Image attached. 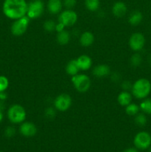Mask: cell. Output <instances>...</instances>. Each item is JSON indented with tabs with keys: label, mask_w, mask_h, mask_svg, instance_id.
<instances>
[{
	"label": "cell",
	"mask_w": 151,
	"mask_h": 152,
	"mask_svg": "<svg viewBox=\"0 0 151 152\" xmlns=\"http://www.w3.org/2000/svg\"><path fill=\"white\" fill-rule=\"evenodd\" d=\"M29 22L30 18L27 15L19 18V19H16L12 24L11 28H10V31H11L12 34L15 37H20V36L23 35L28 29Z\"/></svg>",
	"instance_id": "obj_4"
},
{
	"label": "cell",
	"mask_w": 151,
	"mask_h": 152,
	"mask_svg": "<svg viewBox=\"0 0 151 152\" xmlns=\"http://www.w3.org/2000/svg\"><path fill=\"white\" fill-rule=\"evenodd\" d=\"M94 42V36L93 33L90 31H85L83 33L79 38V42L83 47H89Z\"/></svg>",
	"instance_id": "obj_16"
},
{
	"label": "cell",
	"mask_w": 151,
	"mask_h": 152,
	"mask_svg": "<svg viewBox=\"0 0 151 152\" xmlns=\"http://www.w3.org/2000/svg\"><path fill=\"white\" fill-rule=\"evenodd\" d=\"M127 6H126L125 3H124L123 1H117V2L114 3L112 7V12L113 15L118 18L124 16L127 13Z\"/></svg>",
	"instance_id": "obj_14"
},
{
	"label": "cell",
	"mask_w": 151,
	"mask_h": 152,
	"mask_svg": "<svg viewBox=\"0 0 151 152\" xmlns=\"http://www.w3.org/2000/svg\"><path fill=\"white\" fill-rule=\"evenodd\" d=\"M132 93L136 98L145 99L151 91V83L144 78L139 79L132 86Z\"/></svg>",
	"instance_id": "obj_2"
},
{
	"label": "cell",
	"mask_w": 151,
	"mask_h": 152,
	"mask_svg": "<svg viewBox=\"0 0 151 152\" xmlns=\"http://www.w3.org/2000/svg\"><path fill=\"white\" fill-rule=\"evenodd\" d=\"M15 134H16V130L12 126H8L7 128H6L5 131H4V134L7 137H12L14 136Z\"/></svg>",
	"instance_id": "obj_28"
},
{
	"label": "cell",
	"mask_w": 151,
	"mask_h": 152,
	"mask_svg": "<svg viewBox=\"0 0 151 152\" xmlns=\"http://www.w3.org/2000/svg\"><path fill=\"white\" fill-rule=\"evenodd\" d=\"M70 39V35L68 31L63 30L62 31L58 32L57 36H56V40L57 42L61 45H65L68 44Z\"/></svg>",
	"instance_id": "obj_20"
},
{
	"label": "cell",
	"mask_w": 151,
	"mask_h": 152,
	"mask_svg": "<svg viewBox=\"0 0 151 152\" xmlns=\"http://www.w3.org/2000/svg\"><path fill=\"white\" fill-rule=\"evenodd\" d=\"M79 70L80 69L78 66V64H77L76 59H72L67 64L66 72L68 75L73 77V76L78 74Z\"/></svg>",
	"instance_id": "obj_19"
},
{
	"label": "cell",
	"mask_w": 151,
	"mask_h": 152,
	"mask_svg": "<svg viewBox=\"0 0 151 152\" xmlns=\"http://www.w3.org/2000/svg\"><path fill=\"white\" fill-rule=\"evenodd\" d=\"M145 45V37L141 33H134L129 39V45L134 51L142 50Z\"/></svg>",
	"instance_id": "obj_10"
},
{
	"label": "cell",
	"mask_w": 151,
	"mask_h": 152,
	"mask_svg": "<svg viewBox=\"0 0 151 152\" xmlns=\"http://www.w3.org/2000/svg\"><path fill=\"white\" fill-rule=\"evenodd\" d=\"M9 86L8 79L4 76H0V92H4Z\"/></svg>",
	"instance_id": "obj_27"
},
{
	"label": "cell",
	"mask_w": 151,
	"mask_h": 152,
	"mask_svg": "<svg viewBox=\"0 0 151 152\" xmlns=\"http://www.w3.org/2000/svg\"><path fill=\"white\" fill-rule=\"evenodd\" d=\"M84 4H85V7L87 10L94 12L99 8L100 1L99 0H85Z\"/></svg>",
	"instance_id": "obj_21"
},
{
	"label": "cell",
	"mask_w": 151,
	"mask_h": 152,
	"mask_svg": "<svg viewBox=\"0 0 151 152\" xmlns=\"http://www.w3.org/2000/svg\"><path fill=\"white\" fill-rule=\"evenodd\" d=\"M118 102L121 106H127L129 104L131 103L132 96L127 91H124L118 94L117 98Z\"/></svg>",
	"instance_id": "obj_17"
},
{
	"label": "cell",
	"mask_w": 151,
	"mask_h": 152,
	"mask_svg": "<svg viewBox=\"0 0 151 152\" xmlns=\"http://www.w3.org/2000/svg\"><path fill=\"white\" fill-rule=\"evenodd\" d=\"M123 152H139V151H138V150L135 148H129L124 150Z\"/></svg>",
	"instance_id": "obj_33"
},
{
	"label": "cell",
	"mask_w": 151,
	"mask_h": 152,
	"mask_svg": "<svg viewBox=\"0 0 151 152\" xmlns=\"http://www.w3.org/2000/svg\"><path fill=\"white\" fill-rule=\"evenodd\" d=\"M2 10L5 16L16 20L26 16L28 3L25 0H4Z\"/></svg>",
	"instance_id": "obj_1"
},
{
	"label": "cell",
	"mask_w": 151,
	"mask_h": 152,
	"mask_svg": "<svg viewBox=\"0 0 151 152\" xmlns=\"http://www.w3.org/2000/svg\"><path fill=\"white\" fill-rule=\"evenodd\" d=\"M56 22L52 19H48V20L45 21L43 25L44 29L47 32H53V31H56Z\"/></svg>",
	"instance_id": "obj_26"
},
{
	"label": "cell",
	"mask_w": 151,
	"mask_h": 152,
	"mask_svg": "<svg viewBox=\"0 0 151 152\" xmlns=\"http://www.w3.org/2000/svg\"><path fill=\"white\" fill-rule=\"evenodd\" d=\"M142 62V57L139 53H134L130 58V64L133 67H139Z\"/></svg>",
	"instance_id": "obj_25"
},
{
	"label": "cell",
	"mask_w": 151,
	"mask_h": 152,
	"mask_svg": "<svg viewBox=\"0 0 151 152\" xmlns=\"http://www.w3.org/2000/svg\"><path fill=\"white\" fill-rule=\"evenodd\" d=\"M139 107L144 113L151 114V98H147L142 101Z\"/></svg>",
	"instance_id": "obj_23"
},
{
	"label": "cell",
	"mask_w": 151,
	"mask_h": 152,
	"mask_svg": "<svg viewBox=\"0 0 151 152\" xmlns=\"http://www.w3.org/2000/svg\"><path fill=\"white\" fill-rule=\"evenodd\" d=\"M65 25H63V24L60 23V22H59L58 24H56V31H57V32H60V31H62L63 30H65L64 28H65Z\"/></svg>",
	"instance_id": "obj_32"
},
{
	"label": "cell",
	"mask_w": 151,
	"mask_h": 152,
	"mask_svg": "<svg viewBox=\"0 0 151 152\" xmlns=\"http://www.w3.org/2000/svg\"><path fill=\"white\" fill-rule=\"evenodd\" d=\"M44 4L41 0H32L28 4L27 16L30 19H37L42 15Z\"/></svg>",
	"instance_id": "obj_6"
},
{
	"label": "cell",
	"mask_w": 151,
	"mask_h": 152,
	"mask_svg": "<svg viewBox=\"0 0 151 152\" xmlns=\"http://www.w3.org/2000/svg\"><path fill=\"white\" fill-rule=\"evenodd\" d=\"M45 115L47 118H53L56 115V111L53 108H47L45 110Z\"/></svg>",
	"instance_id": "obj_30"
},
{
	"label": "cell",
	"mask_w": 151,
	"mask_h": 152,
	"mask_svg": "<svg viewBox=\"0 0 151 152\" xmlns=\"http://www.w3.org/2000/svg\"><path fill=\"white\" fill-rule=\"evenodd\" d=\"M76 62L78 68L81 71H87L90 69L93 63L91 58L87 55H81L78 56L76 59Z\"/></svg>",
	"instance_id": "obj_13"
},
{
	"label": "cell",
	"mask_w": 151,
	"mask_h": 152,
	"mask_svg": "<svg viewBox=\"0 0 151 152\" xmlns=\"http://www.w3.org/2000/svg\"><path fill=\"white\" fill-rule=\"evenodd\" d=\"M7 118L13 124L22 123L26 118L25 109L19 104H14L7 111Z\"/></svg>",
	"instance_id": "obj_3"
},
{
	"label": "cell",
	"mask_w": 151,
	"mask_h": 152,
	"mask_svg": "<svg viewBox=\"0 0 151 152\" xmlns=\"http://www.w3.org/2000/svg\"><path fill=\"white\" fill-rule=\"evenodd\" d=\"M72 105V98L68 94H61L54 100V106L59 111H66Z\"/></svg>",
	"instance_id": "obj_9"
},
{
	"label": "cell",
	"mask_w": 151,
	"mask_h": 152,
	"mask_svg": "<svg viewBox=\"0 0 151 152\" xmlns=\"http://www.w3.org/2000/svg\"><path fill=\"white\" fill-rule=\"evenodd\" d=\"M135 123L139 126H144L147 124V119L144 114H137L135 117Z\"/></svg>",
	"instance_id": "obj_24"
},
{
	"label": "cell",
	"mask_w": 151,
	"mask_h": 152,
	"mask_svg": "<svg viewBox=\"0 0 151 152\" xmlns=\"http://www.w3.org/2000/svg\"><path fill=\"white\" fill-rule=\"evenodd\" d=\"M93 75L98 78H102V77H107L110 74V68L108 65H99L95 67L93 70Z\"/></svg>",
	"instance_id": "obj_15"
},
{
	"label": "cell",
	"mask_w": 151,
	"mask_h": 152,
	"mask_svg": "<svg viewBox=\"0 0 151 152\" xmlns=\"http://www.w3.org/2000/svg\"><path fill=\"white\" fill-rule=\"evenodd\" d=\"M2 119H3V114H2V112H1V109H0V122L2 120Z\"/></svg>",
	"instance_id": "obj_34"
},
{
	"label": "cell",
	"mask_w": 151,
	"mask_h": 152,
	"mask_svg": "<svg viewBox=\"0 0 151 152\" xmlns=\"http://www.w3.org/2000/svg\"><path fill=\"white\" fill-rule=\"evenodd\" d=\"M19 132L24 137H30L35 136L37 132V128L31 122H23L19 127Z\"/></svg>",
	"instance_id": "obj_11"
},
{
	"label": "cell",
	"mask_w": 151,
	"mask_h": 152,
	"mask_svg": "<svg viewBox=\"0 0 151 152\" xmlns=\"http://www.w3.org/2000/svg\"><path fill=\"white\" fill-rule=\"evenodd\" d=\"M77 19H78L77 13L71 9H67L61 12L59 16V22L63 24L65 27L73 26L76 23Z\"/></svg>",
	"instance_id": "obj_8"
},
{
	"label": "cell",
	"mask_w": 151,
	"mask_h": 152,
	"mask_svg": "<svg viewBox=\"0 0 151 152\" xmlns=\"http://www.w3.org/2000/svg\"><path fill=\"white\" fill-rule=\"evenodd\" d=\"M150 59H151V58H150Z\"/></svg>",
	"instance_id": "obj_36"
},
{
	"label": "cell",
	"mask_w": 151,
	"mask_h": 152,
	"mask_svg": "<svg viewBox=\"0 0 151 152\" xmlns=\"http://www.w3.org/2000/svg\"><path fill=\"white\" fill-rule=\"evenodd\" d=\"M63 4L68 9H72L76 4V0H63Z\"/></svg>",
	"instance_id": "obj_29"
},
{
	"label": "cell",
	"mask_w": 151,
	"mask_h": 152,
	"mask_svg": "<svg viewBox=\"0 0 151 152\" xmlns=\"http://www.w3.org/2000/svg\"><path fill=\"white\" fill-rule=\"evenodd\" d=\"M47 7L49 13L51 14H58L62 11L63 1L62 0H49Z\"/></svg>",
	"instance_id": "obj_12"
},
{
	"label": "cell",
	"mask_w": 151,
	"mask_h": 152,
	"mask_svg": "<svg viewBox=\"0 0 151 152\" xmlns=\"http://www.w3.org/2000/svg\"><path fill=\"white\" fill-rule=\"evenodd\" d=\"M149 152H151V147L149 148Z\"/></svg>",
	"instance_id": "obj_35"
},
{
	"label": "cell",
	"mask_w": 151,
	"mask_h": 152,
	"mask_svg": "<svg viewBox=\"0 0 151 152\" xmlns=\"http://www.w3.org/2000/svg\"><path fill=\"white\" fill-rule=\"evenodd\" d=\"M139 110L140 107L135 103H130L126 106L125 108L126 114L130 116H136V114H139Z\"/></svg>",
	"instance_id": "obj_22"
},
{
	"label": "cell",
	"mask_w": 151,
	"mask_h": 152,
	"mask_svg": "<svg viewBox=\"0 0 151 152\" xmlns=\"http://www.w3.org/2000/svg\"><path fill=\"white\" fill-rule=\"evenodd\" d=\"M136 148L140 150H145L150 148L151 145V136L146 132H139L135 136L133 140Z\"/></svg>",
	"instance_id": "obj_7"
},
{
	"label": "cell",
	"mask_w": 151,
	"mask_h": 152,
	"mask_svg": "<svg viewBox=\"0 0 151 152\" xmlns=\"http://www.w3.org/2000/svg\"><path fill=\"white\" fill-rule=\"evenodd\" d=\"M142 19H143L142 13L139 10H134L130 14V16L128 18V22L130 25L136 26L142 22Z\"/></svg>",
	"instance_id": "obj_18"
},
{
	"label": "cell",
	"mask_w": 151,
	"mask_h": 152,
	"mask_svg": "<svg viewBox=\"0 0 151 152\" xmlns=\"http://www.w3.org/2000/svg\"><path fill=\"white\" fill-rule=\"evenodd\" d=\"M132 86H133V85L130 84V82H128V81L123 82L122 84H121V87H122V88L124 89L125 91H127L128 89H131Z\"/></svg>",
	"instance_id": "obj_31"
},
{
	"label": "cell",
	"mask_w": 151,
	"mask_h": 152,
	"mask_svg": "<svg viewBox=\"0 0 151 152\" xmlns=\"http://www.w3.org/2000/svg\"><path fill=\"white\" fill-rule=\"evenodd\" d=\"M72 83L74 88L81 93L87 92L90 89V79L86 74H76L72 77Z\"/></svg>",
	"instance_id": "obj_5"
}]
</instances>
